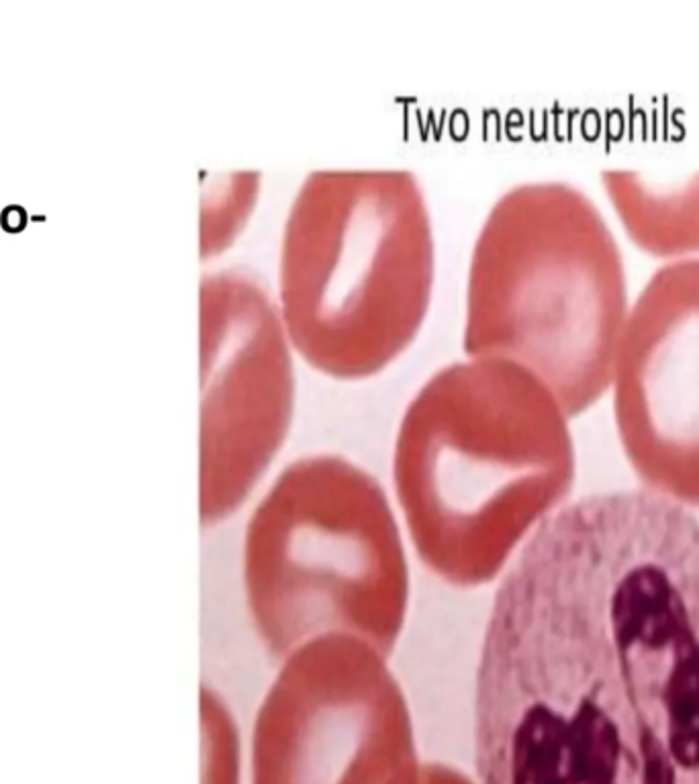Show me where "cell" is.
Instances as JSON below:
<instances>
[{"instance_id":"cell-1","label":"cell","mask_w":699,"mask_h":784,"mask_svg":"<svg viewBox=\"0 0 699 784\" xmlns=\"http://www.w3.org/2000/svg\"><path fill=\"white\" fill-rule=\"evenodd\" d=\"M479 784H699V521L646 490L564 504L511 560L475 690Z\"/></svg>"},{"instance_id":"cell-12","label":"cell","mask_w":699,"mask_h":784,"mask_svg":"<svg viewBox=\"0 0 699 784\" xmlns=\"http://www.w3.org/2000/svg\"><path fill=\"white\" fill-rule=\"evenodd\" d=\"M419 784H475L466 774H462L454 766L426 762L421 764V778Z\"/></svg>"},{"instance_id":"cell-7","label":"cell","mask_w":699,"mask_h":784,"mask_svg":"<svg viewBox=\"0 0 699 784\" xmlns=\"http://www.w3.org/2000/svg\"><path fill=\"white\" fill-rule=\"evenodd\" d=\"M201 519H229L289 437L297 352L276 296L247 266H219L198 284Z\"/></svg>"},{"instance_id":"cell-8","label":"cell","mask_w":699,"mask_h":784,"mask_svg":"<svg viewBox=\"0 0 699 784\" xmlns=\"http://www.w3.org/2000/svg\"><path fill=\"white\" fill-rule=\"evenodd\" d=\"M609 388L638 476L699 502V256L660 263L632 298Z\"/></svg>"},{"instance_id":"cell-5","label":"cell","mask_w":699,"mask_h":784,"mask_svg":"<svg viewBox=\"0 0 699 784\" xmlns=\"http://www.w3.org/2000/svg\"><path fill=\"white\" fill-rule=\"evenodd\" d=\"M243 591L276 662L323 638L388 658L407 617L409 566L381 482L339 453L292 460L245 527Z\"/></svg>"},{"instance_id":"cell-6","label":"cell","mask_w":699,"mask_h":784,"mask_svg":"<svg viewBox=\"0 0 699 784\" xmlns=\"http://www.w3.org/2000/svg\"><path fill=\"white\" fill-rule=\"evenodd\" d=\"M252 734V784H419L407 699L386 658L352 638L290 654Z\"/></svg>"},{"instance_id":"cell-10","label":"cell","mask_w":699,"mask_h":784,"mask_svg":"<svg viewBox=\"0 0 699 784\" xmlns=\"http://www.w3.org/2000/svg\"><path fill=\"white\" fill-rule=\"evenodd\" d=\"M262 174L231 170L213 174L201 198V258L211 260L227 252L247 227L260 200Z\"/></svg>"},{"instance_id":"cell-2","label":"cell","mask_w":699,"mask_h":784,"mask_svg":"<svg viewBox=\"0 0 699 784\" xmlns=\"http://www.w3.org/2000/svg\"><path fill=\"white\" fill-rule=\"evenodd\" d=\"M569 415L526 368L464 356L428 376L393 446V486L426 568L456 589L493 582L575 480Z\"/></svg>"},{"instance_id":"cell-4","label":"cell","mask_w":699,"mask_h":784,"mask_svg":"<svg viewBox=\"0 0 699 784\" xmlns=\"http://www.w3.org/2000/svg\"><path fill=\"white\" fill-rule=\"evenodd\" d=\"M435 286L432 207L409 167H315L283 221L276 305L297 356L364 380L403 356Z\"/></svg>"},{"instance_id":"cell-9","label":"cell","mask_w":699,"mask_h":784,"mask_svg":"<svg viewBox=\"0 0 699 784\" xmlns=\"http://www.w3.org/2000/svg\"><path fill=\"white\" fill-rule=\"evenodd\" d=\"M602 186L640 249L665 261L699 256V170L658 178L634 167H605Z\"/></svg>"},{"instance_id":"cell-3","label":"cell","mask_w":699,"mask_h":784,"mask_svg":"<svg viewBox=\"0 0 699 784\" xmlns=\"http://www.w3.org/2000/svg\"><path fill=\"white\" fill-rule=\"evenodd\" d=\"M630 303L620 241L593 196L524 180L493 200L473 241L462 350L526 368L575 417L609 388Z\"/></svg>"},{"instance_id":"cell-11","label":"cell","mask_w":699,"mask_h":784,"mask_svg":"<svg viewBox=\"0 0 699 784\" xmlns=\"http://www.w3.org/2000/svg\"><path fill=\"white\" fill-rule=\"evenodd\" d=\"M203 784H240V734L221 694L201 692Z\"/></svg>"}]
</instances>
